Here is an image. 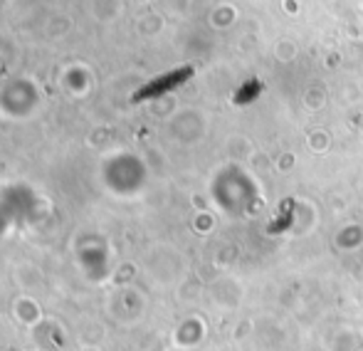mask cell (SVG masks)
<instances>
[{
    "label": "cell",
    "instance_id": "1",
    "mask_svg": "<svg viewBox=\"0 0 363 351\" xmlns=\"http://www.w3.org/2000/svg\"><path fill=\"white\" fill-rule=\"evenodd\" d=\"M191 74H193L191 67H183V69H178V72H173V74H166V77H161V79H156V82L146 84V87L141 89L139 94H136V99H146V96H156V94H161V91L173 89L176 84L186 82Z\"/></svg>",
    "mask_w": 363,
    "mask_h": 351
}]
</instances>
